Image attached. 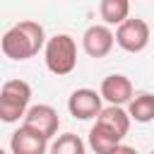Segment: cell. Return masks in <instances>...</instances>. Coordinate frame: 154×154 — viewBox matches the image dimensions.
I'll use <instances>...</instances> for the list:
<instances>
[{
	"instance_id": "obj_1",
	"label": "cell",
	"mask_w": 154,
	"mask_h": 154,
	"mask_svg": "<svg viewBox=\"0 0 154 154\" xmlns=\"http://www.w3.org/2000/svg\"><path fill=\"white\" fill-rule=\"evenodd\" d=\"M46 31L38 22L34 19H22L17 24H12L2 38H0V48L10 60H29L34 58L43 46H46Z\"/></svg>"
},
{
	"instance_id": "obj_2",
	"label": "cell",
	"mask_w": 154,
	"mask_h": 154,
	"mask_svg": "<svg viewBox=\"0 0 154 154\" xmlns=\"http://www.w3.org/2000/svg\"><path fill=\"white\" fill-rule=\"evenodd\" d=\"M43 60H46V67L53 75H58V77L70 75L77 67V43H75V38L70 34L51 36L43 46Z\"/></svg>"
},
{
	"instance_id": "obj_3",
	"label": "cell",
	"mask_w": 154,
	"mask_h": 154,
	"mask_svg": "<svg viewBox=\"0 0 154 154\" xmlns=\"http://www.w3.org/2000/svg\"><path fill=\"white\" fill-rule=\"evenodd\" d=\"M31 101V87L24 79H10L0 89V120L2 123H17L24 120Z\"/></svg>"
},
{
	"instance_id": "obj_4",
	"label": "cell",
	"mask_w": 154,
	"mask_h": 154,
	"mask_svg": "<svg viewBox=\"0 0 154 154\" xmlns=\"http://www.w3.org/2000/svg\"><path fill=\"white\" fill-rule=\"evenodd\" d=\"M149 38H152L149 24L140 17H128L116 29V43L128 53H142L149 46Z\"/></svg>"
},
{
	"instance_id": "obj_5",
	"label": "cell",
	"mask_w": 154,
	"mask_h": 154,
	"mask_svg": "<svg viewBox=\"0 0 154 154\" xmlns=\"http://www.w3.org/2000/svg\"><path fill=\"white\" fill-rule=\"evenodd\" d=\"M113 43H116V34L106 24H91L82 34V48L89 58H106L113 51Z\"/></svg>"
},
{
	"instance_id": "obj_6",
	"label": "cell",
	"mask_w": 154,
	"mask_h": 154,
	"mask_svg": "<svg viewBox=\"0 0 154 154\" xmlns=\"http://www.w3.org/2000/svg\"><path fill=\"white\" fill-rule=\"evenodd\" d=\"M101 94L89 89V87H82V89H75L67 99V111L70 116L79 118V120H91L101 113Z\"/></svg>"
},
{
	"instance_id": "obj_7",
	"label": "cell",
	"mask_w": 154,
	"mask_h": 154,
	"mask_svg": "<svg viewBox=\"0 0 154 154\" xmlns=\"http://www.w3.org/2000/svg\"><path fill=\"white\" fill-rule=\"evenodd\" d=\"M22 123H24V125H29V128H34L36 132H41L46 140H51V137L58 132V128H60L58 111H55L53 106H48V103L29 106V111H26V116H24V120H22Z\"/></svg>"
},
{
	"instance_id": "obj_8",
	"label": "cell",
	"mask_w": 154,
	"mask_h": 154,
	"mask_svg": "<svg viewBox=\"0 0 154 154\" xmlns=\"http://www.w3.org/2000/svg\"><path fill=\"white\" fill-rule=\"evenodd\" d=\"M10 149H12V154H46L48 140L41 132H36L34 128L22 123L19 130H14L10 137Z\"/></svg>"
},
{
	"instance_id": "obj_9",
	"label": "cell",
	"mask_w": 154,
	"mask_h": 154,
	"mask_svg": "<svg viewBox=\"0 0 154 154\" xmlns=\"http://www.w3.org/2000/svg\"><path fill=\"white\" fill-rule=\"evenodd\" d=\"M99 94H101V99L108 101V106H125V103H130V99L135 96V94H132V82H130L125 75H118V72L103 77Z\"/></svg>"
},
{
	"instance_id": "obj_10",
	"label": "cell",
	"mask_w": 154,
	"mask_h": 154,
	"mask_svg": "<svg viewBox=\"0 0 154 154\" xmlns=\"http://www.w3.org/2000/svg\"><path fill=\"white\" fill-rule=\"evenodd\" d=\"M120 144H123V137L116 130H111L108 125H103L99 120L91 125V130H89V147H91V152H96V154H116V149Z\"/></svg>"
},
{
	"instance_id": "obj_11",
	"label": "cell",
	"mask_w": 154,
	"mask_h": 154,
	"mask_svg": "<svg viewBox=\"0 0 154 154\" xmlns=\"http://www.w3.org/2000/svg\"><path fill=\"white\" fill-rule=\"evenodd\" d=\"M99 14L106 26H120L130 17V0H101Z\"/></svg>"
},
{
	"instance_id": "obj_12",
	"label": "cell",
	"mask_w": 154,
	"mask_h": 154,
	"mask_svg": "<svg viewBox=\"0 0 154 154\" xmlns=\"http://www.w3.org/2000/svg\"><path fill=\"white\" fill-rule=\"evenodd\" d=\"M96 120L103 123V125H108L111 130H116L120 137H125L128 130H130V120L132 118L128 116V111L123 106H106V108H101V113L96 116Z\"/></svg>"
},
{
	"instance_id": "obj_13",
	"label": "cell",
	"mask_w": 154,
	"mask_h": 154,
	"mask_svg": "<svg viewBox=\"0 0 154 154\" xmlns=\"http://www.w3.org/2000/svg\"><path fill=\"white\" fill-rule=\"evenodd\" d=\"M128 116L135 123H152L154 120V96L147 91L132 96L128 103Z\"/></svg>"
},
{
	"instance_id": "obj_14",
	"label": "cell",
	"mask_w": 154,
	"mask_h": 154,
	"mask_svg": "<svg viewBox=\"0 0 154 154\" xmlns=\"http://www.w3.org/2000/svg\"><path fill=\"white\" fill-rule=\"evenodd\" d=\"M51 154H87V144L82 142L79 135L75 132H65V135H58L51 147H48Z\"/></svg>"
},
{
	"instance_id": "obj_15",
	"label": "cell",
	"mask_w": 154,
	"mask_h": 154,
	"mask_svg": "<svg viewBox=\"0 0 154 154\" xmlns=\"http://www.w3.org/2000/svg\"><path fill=\"white\" fill-rule=\"evenodd\" d=\"M116 154H137V149H135V147H128V144H120V147L116 149Z\"/></svg>"
},
{
	"instance_id": "obj_16",
	"label": "cell",
	"mask_w": 154,
	"mask_h": 154,
	"mask_svg": "<svg viewBox=\"0 0 154 154\" xmlns=\"http://www.w3.org/2000/svg\"><path fill=\"white\" fill-rule=\"evenodd\" d=\"M0 154H7V152H5V149H2V147H0Z\"/></svg>"
},
{
	"instance_id": "obj_17",
	"label": "cell",
	"mask_w": 154,
	"mask_h": 154,
	"mask_svg": "<svg viewBox=\"0 0 154 154\" xmlns=\"http://www.w3.org/2000/svg\"><path fill=\"white\" fill-rule=\"evenodd\" d=\"M149 154H154V149H152V152H149Z\"/></svg>"
}]
</instances>
